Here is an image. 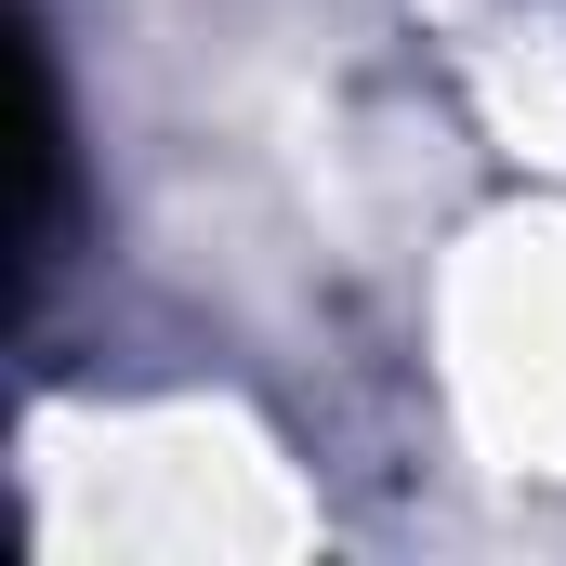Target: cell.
<instances>
[{"label":"cell","instance_id":"1","mask_svg":"<svg viewBox=\"0 0 566 566\" xmlns=\"http://www.w3.org/2000/svg\"><path fill=\"white\" fill-rule=\"evenodd\" d=\"M66 251V93H53V53L27 40V224H13V277L40 290Z\"/></svg>","mask_w":566,"mask_h":566}]
</instances>
